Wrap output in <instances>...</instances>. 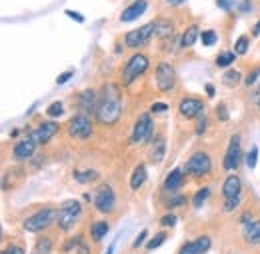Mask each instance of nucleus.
Instances as JSON below:
<instances>
[{"instance_id":"obj_28","label":"nucleus","mask_w":260,"mask_h":254,"mask_svg":"<svg viewBox=\"0 0 260 254\" xmlns=\"http://www.w3.org/2000/svg\"><path fill=\"white\" fill-rule=\"evenodd\" d=\"M200 40H202L204 46H212V44L218 40V34L214 30H204V32H200Z\"/></svg>"},{"instance_id":"obj_18","label":"nucleus","mask_w":260,"mask_h":254,"mask_svg":"<svg viewBox=\"0 0 260 254\" xmlns=\"http://www.w3.org/2000/svg\"><path fill=\"white\" fill-rule=\"evenodd\" d=\"M242 236H244V240H246L248 244L258 246L260 244V220H250L248 224H244Z\"/></svg>"},{"instance_id":"obj_7","label":"nucleus","mask_w":260,"mask_h":254,"mask_svg":"<svg viewBox=\"0 0 260 254\" xmlns=\"http://www.w3.org/2000/svg\"><path fill=\"white\" fill-rule=\"evenodd\" d=\"M184 170H186V174H190V176L208 174V172H210V156H208L206 152H194L190 158L186 160Z\"/></svg>"},{"instance_id":"obj_29","label":"nucleus","mask_w":260,"mask_h":254,"mask_svg":"<svg viewBox=\"0 0 260 254\" xmlns=\"http://www.w3.org/2000/svg\"><path fill=\"white\" fill-rule=\"evenodd\" d=\"M62 112H64V106H62V102H52V104L46 108V114H48L50 118H58Z\"/></svg>"},{"instance_id":"obj_21","label":"nucleus","mask_w":260,"mask_h":254,"mask_svg":"<svg viewBox=\"0 0 260 254\" xmlns=\"http://www.w3.org/2000/svg\"><path fill=\"white\" fill-rule=\"evenodd\" d=\"M198 38H200V28H198L196 24H190L186 30L182 32L180 46H182V48H188V46H192V44H194Z\"/></svg>"},{"instance_id":"obj_51","label":"nucleus","mask_w":260,"mask_h":254,"mask_svg":"<svg viewBox=\"0 0 260 254\" xmlns=\"http://www.w3.org/2000/svg\"><path fill=\"white\" fill-rule=\"evenodd\" d=\"M206 92H208V96H212V94H214V88L208 84V86H206Z\"/></svg>"},{"instance_id":"obj_38","label":"nucleus","mask_w":260,"mask_h":254,"mask_svg":"<svg viewBox=\"0 0 260 254\" xmlns=\"http://www.w3.org/2000/svg\"><path fill=\"white\" fill-rule=\"evenodd\" d=\"M216 116H218V118H220L222 122H226V120H228V108H226V104H222V102H220V104L216 106Z\"/></svg>"},{"instance_id":"obj_6","label":"nucleus","mask_w":260,"mask_h":254,"mask_svg":"<svg viewBox=\"0 0 260 254\" xmlns=\"http://www.w3.org/2000/svg\"><path fill=\"white\" fill-rule=\"evenodd\" d=\"M152 132H154L152 118H150V114H148V112H144V114H140V116H138L136 124H134V128H132L130 142H132V144H142V142H146V140H150V138H152Z\"/></svg>"},{"instance_id":"obj_25","label":"nucleus","mask_w":260,"mask_h":254,"mask_svg":"<svg viewBox=\"0 0 260 254\" xmlns=\"http://www.w3.org/2000/svg\"><path fill=\"white\" fill-rule=\"evenodd\" d=\"M90 232H92V238L94 240H102V236L108 232V223H94L90 226Z\"/></svg>"},{"instance_id":"obj_46","label":"nucleus","mask_w":260,"mask_h":254,"mask_svg":"<svg viewBox=\"0 0 260 254\" xmlns=\"http://www.w3.org/2000/svg\"><path fill=\"white\" fill-rule=\"evenodd\" d=\"M2 254H24V250L20 246H8Z\"/></svg>"},{"instance_id":"obj_20","label":"nucleus","mask_w":260,"mask_h":254,"mask_svg":"<svg viewBox=\"0 0 260 254\" xmlns=\"http://www.w3.org/2000/svg\"><path fill=\"white\" fill-rule=\"evenodd\" d=\"M182 182H184V172L180 168H174L172 172H168V176L164 180V188L166 190H176V188L182 186Z\"/></svg>"},{"instance_id":"obj_5","label":"nucleus","mask_w":260,"mask_h":254,"mask_svg":"<svg viewBox=\"0 0 260 254\" xmlns=\"http://www.w3.org/2000/svg\"><path fill=\"white\" fill-rule=\"evenodd\" d=\"M156 34V22H148L136 30H130L126 36H124V42L128 48H142L144 44L150 42V38Z\"/></svg>"},{"instance_id":"obj_9","label":"nucleus","mask_w":260,"mask_h":254,"mask_svg":"<svg viewBox=\"0 0 260 254\" xmlns=\"http://www.w3.org/2000/svg\"><path fill=\"white\" fill-rule=\"evenodd\" d=\"M68 134L72 138H88L92 134V122L88 120L86 114H76L68 122Z\"/></svg>"},{"instance_id":"obj_27","label":"nucleus","mask_w":260,"mask_h":254,"mask_svg":"<svg viewBox=\"0 0 260 254\" xmlns=\"http://www.w3.org/2000/svg\"><path fill=\"white\" fill-rule=\"evenodd\" d=\"M156 36H160V38L172 36V24L166 22V20H158L156 22Z\"/></svg>"},{"instance_id":"obj_1","label":"nucleus","mask_w":260,"mask_h":254,"mask_svg":"<svg viewBox=\"0 0 260 254\" xmlns=\"http://www.w3.org/2000/svg\"><path fill=\"white\" fill-rule=\"evenodd\" d=\"M122 112V94L120 88L112 82L104 84L98 94V110L96 118L100 124H114L120 118Z\"/></svg>"},{"instance_id":"obj_36","label":"nucleus","mask_w":260,"mask_h":254,"mask_svg":"<svg viewBox=\"0 0 260 254\" xmlns=\"http://www.w3.org/2000/svg\"><path fill=\"white\" fill-rule=\"evenodd\" d=\"M240 204V196H232V198H224V212H232L236 206Z\"/></svg>"},{"instance_id":"obj_22","label":"nucleus","mask_w":260,"mask_h":254,"mask_svg":"<svg viewBox=\"0 0 260 254\" xmlns=\"http://www.w3.org/2000/svg\"><path fill=\"white\" fill-rule=\"evenodd\" d=\"M146 182V168L140 164V166H136L134 168V172H132V178H130V188L132 190H138L142 184Z\"/></svg>"},{"instance_id":"obj_44","label":"nucleus","mask_w":260,"mask_h":254,"mask_svg":"<svg viewBox=\"0 0 260 254\" xmlns=\"http://www.w3.org/2000/svg\"><path fill=\"white\" fill-rule=\"evenodd\" d=\"M66 16H70L72 20H76L78 24H82L84 22V16L80 14V12H74V10H66Z\"/></svg>"},{"instance_id":"obj_8","label":"nucleus","mask_w":260,"mask_h":254,"mask_svg":"<svg viewBox=\"0 0 260 254\" xmlns=\"http://www.w3.org/2000/svg\"><path fill=\"white\" fill-rule=\"evenodd\" d=\"M154 78H156L158 90H162V92L172 90V88H174V80H176V74H174L172 64H168V62L158 64V66H156V72H154Z\"/></svg>"},{"instance_id":"obj_32","label":"nucleus","mask_w":260,"mask_h":254,"mask_svg":"<svg viewBox=\"0 0 260 254\" xmlns=\"http://www.w3.org/2000/svg\"><path fill=\"white\" fill-rule=\"evenodd\" d=\"M234 52H224V54H220L218 58H216V64L220 66V68H224V66H230V64L234 62Z\"/></svg>"},{"instance_id":"obj_33","label":"nucleus","mask_w":260,"mask_h":254,"mask_svg":"<svg viewBox=\"0 0 260 254\" xmlns=\"http://www.w3.org/2000/svg\"><path fill=\"white\" fill-rule=\"evenodd\" d=\"M234 50H236V54H246V50H248V38L246 36H240L236 40V44H234Z\"/></svg>"},{"instance_id":"obj_48","label":"nucleus","mask_w":260,"mask_h":254,"mask_svg":"<svg viewBox=\"0 0 260 254\" xmlns=\"http://www.w3.org/2000/svg\"><path fill=\"white\" fill-rule=\"evenodd\" d=\"M78 254H90V248L86 246V242H80L78 244Z\"/></svg>"},{"instance_id":"obj_12","label":"nucleus","mask_w":260,"mask_h":254,"mask_svg":"<svg viewBox=\"0 0 260 254\" xmlns=\"http://www.w3.org/2000/svg\"><path fill=\"white\" fill-rule=\"evenodd\" d=\"M178 112L182 118H198L202 112H204V102L198 100V98H184L178 106Z\"/></svg>"},{"instance_id":"obj_26","label":"nucleus","mask_w":260,"mask_h":254,"mask_svg":"<svg viewBox=\"0 0 260 254\" xmlns=\"http://www.w3.org/2000/svg\"><path fill=\"white\" fill-rule=\"evenodd\" d=\"M222 82H224L226 86H236V84L240 82V72H238V70H226L224 76H222Z\"/></svg>"},{"instance_id":"obj_39","label":"nucleus","mask_w":260,"mask_h":254,"mask_svg":"<svg viewBox=\"0 0 260 254\" xmlns=\"http://www.w3.org/2000/svg\"><path fill=\"white\" fill-rule=\"evenodd\" d=\"M174 224H176V216L174 214H166V216L160 218V226H164V228H172Z\"/></svg>"},{"instance_id":"obj_2","label":"nucleus","mask_w":260,"mask_h":254,"mask_svg":"<svg viewBox=\"0 0 260 254\" xmlns=\"http://www.w3.org/2000/svg\"><path fill=\"white\" fill-rule=\"evenodd\" d=\"M80 212H82V206L78 200H66L60 204L58 208V216H56V223L60 230H70L74 223L80 218Z\"/></svg>"},{"instance_id":"obj_47","label":"nucleus","mask_w":260,"mask_h":254,"mask_svg":"<svg viewBox=\"0 0 260 254\" xmlns=\"http://www.w3.org/2000/svg\"><path fill=\"white\" fill-rule=\"evenodd\" d=\"M216 4H218V8L228 10V8H230V4H232V0H216Z\"/></svg>"},{"instance_id":"obj_4","label":"nucleus","mask_w":260,"mask_h":254,"mask_svg":"<svg viewBox=\"0 0 260 254\" xmlns=\"http://www.w3.org/2000/svg\"><path fill=\"white\" fill-rule=\"evenodd\" d=\"M148 66H150V62L144 54H134L122 70V84H132L138 76H142L148 70Z\"/></svg>"},{"instance_id":"obj_37","label":"nucleus","mask_w":260,"mask_h":254,"mask_svg":"<svg viewBox=\"0 0 260 254\" xmlns=\"http://www.w3.org/2000/svg\"><path fill=\"white\" fill-rule=\"evenodd\" d=\"M184 202H186V198H184V196H180V194H174V196H170V200L166 202V206L172 210L174 206H178V204H184Z\"/></svg>"},{"instance_id":"obj_43","label":"nucleus","mask_w":260,"mask_h":254,"mask_svg":"<svg viewBox=\"0 0 260 254\" xmlns=\"http://www.w3.org/2000/svg\"><path fill=\"white\" fill-rule=\"evenodd\" d=\"M72 76H74V70H66V72H62V74L56 78V84H64V82H68Z\"/></svg>"},{"instance_id":"obj_30","label":"nucleus","mask_w":260,"mask_h":254,"mask_svg":"<svg viewBox=\"0 0 260 254\" xmlns=\"http://www.w3.org/2000/svg\"><path fill=\"white\" fill-rule=\"evenodd\" d=\"M208 194H210V190H208V188H200V190L196 192L194 198H192V204H194V208H200V206L206 202Z\"/></svg>"},{"instance_id":"obj_54","label":"nucleus","mask_w":260,"mask_h":254,"mask_svg":"<svg viewBox=\"0 0 260 254\" xmlns=\"http://www.w3.org/2000/svg\"><path fill=\"white\" fill-rule=\"evenodd\" d=\"M258 106H260V100H258Z\"/></svg>"},{"instance_id":"obj_52","label":"nucleus","mask_w":260,"mask_h":254,"mask_svg":"<svg viewBox=\"0 0 260 254\" xmlns=\"http://www.w3.org/2000/svg\"><path fill=\"white\" fill-rule=\"evenodd\" d=\"M252 32H254V36H260V22L254 26V30H252Z\"/></svg>"},{"instance_id":"obj_53","label":"nucleus","mask_w":260,"mask_h":254,"mask_svg":"<svg viewBox=\"0 0 260 254\" xmlns=\"http://www.w3.org/2000/svg\"><path fill=\"white\" fill-rule=\"evenodd\" d=\"M112 252H114V242L110 244V248H108V252H106V254H112Z\"/></svg>"},{"instance_id":"obj_31","label":"nucleus","mask_w":260,"mask_h":254,"mask_svg":"<svg viewBox=\"0 0 260 254\" xmlns=\"http://www.w3.org/2000/svg\"><path fill=\"white\" fill-rule=\"evenodd\" d=\"M256 162H258V148H256V146H252V148H250V152L246 154V166L252 170V168L256 166Z\"/></svg>"},{"instance_id":"obj_13","label":"nucleus","mask_w":260,"mask_h":254,"mask_svg":"<svg viewBox=\"0 0 260 254\" xmlns=\"http://www.w3.org/2000/svg\"><path fill=\"white\" fill-rule=\"evenodd\" d=\"M56 132H58V124L56 122H42V124H38V128H34L30 134L36 140V144H46Z\"/></svg>"},{"instance_id":"obj_10","label":"nucleus","mask_w":260,"mask_h":254,"mask_svg":"<svg viewBox=\"0 0 260 254\" xmlns=\"http://www.w3.org/2000/svg\"><path fill=\"white\" fill-rule=\"evenodd\" d=\"M94 204H96V210L102 212V214H108L114 210V204H116V196H114V190L104 184L100 186L96 192V198H94Z\"/></svg>"},{"instance_id":"obj_16","label":"nucleus","mask_w":260,"mask_h":254,"mask_svg":"<svg viewBox=\"0 0 260 254\" xmlns=\"http://www.w3.org/2000/svg\"><path fill=\"white\" fill-rule=\"evenodd\" d=\"M208 248H210V238L208 236H200L192 242H186L178 254H204L208 252Z\"/></svg>"},{"instance_id":"obj_35","label":"nucleus","mask_w":260,"mask_h":254,"mask_svg":"<svg viewBox=\"0 0 260 254\" xmlns=\"http://www.w3.org/2000/svg\"><path fill=\"white\" fill-rule=\"evenodd\" d=\"M50 248H52V240H50V238H40L38 244H36V250L42 254H48Z\"/></svg>"},{"instance_id":"obj_23","label":"nucleus","mask_w":260,"mask_h":254,"mask_svg":"<svg viewBox=\"0 0 260 254\" xmlns=\"http://www.w3.org/2000/svg\"><path fill=\"white\" fill-rule=\"evenodd\" d=\"M164 150H166V140H164V136H158V138L154 140V144H152V150H150L152 162H162Z\"/></svg>"},{"instance_id":"obj_40","label":"nucleus","mask_w":260,"mask_h":254,"mask_svg":"<svg viewBox=\"0 0 260 254\" xmlns=\"http://www.w3.org/2000/svg\"><path fill=\"white\" fill-rule=\"evenodd\" d=\"M260 78V68L256 70H252L248 76H246V86H252V84H256V80Z\"/></svg>"},{"instance_id":"obj_34","label":"nucleus","mask_w":260,"mask_h":254,"mask_svg":"<svg viewBox=\"0 0 260 254\" xmlns=\"http://www.w3.org/2000/svg\"><path fill=\"white\" fill-rule=\"evenodd\" d=\"M164 240H166V232H158L154 238H150V242H148L146 246H148V250H154V248H158V246L162 244Z\"/></svg>"},{"instance_id":"obj_50","label":"nucleus","mask_w":260,"mask_h":254,"mask_svg":"<svg viewBox=\"0 0 260 254\" xmlns=\"http://www.w3.org/2000/svg\"><path fill=\"white\" fill-rule=\"evenodd\" d=\"M166 2H168L170 6H180V4H184L186 0H166Z\"/></svg>"},{"instance_id":"obj_24","label":"nucleus","mask_w":260,"mask_h":254,"mask_svg":"<svg viewBox=\"0 0 260 254\" xmlns=\"http://www.w3.org/2000/svg\"><path fill=\"white\" fill-rule=\"evenodd\" d=\"M74 178L80 182V184H86V182H92V180H96L98 178V172L94 170H74Z\"/></svg>"},{"instance_id":"obj_17","label":"nucleus","mask_w":260,"mask_h":254,"mask_svg":"<svg viewBox=\"0 0 260 254\" xmlns=\"http://www.w3.org/2000/svg\"><path fill=\"white\" fill-rule=\"evenodd\" d=\"M80 110H82V114H96L98 110V98H96V92L94 90H84L82 94H80Z\"/></svg>"},{"instance_id":"obj_45","label":"nucleus","mask_w":260,"mask_h":254,"mask_svg":"<svg viewBox=\"0 0 260 254\" xmlns=\"http://www.w3.org/2000/svg\"><path fill=\"white\" fill-rule=\"evenodd\" d=\"M144 240H146V230H142V232H140V234L134 238L132 246H134V248H138V246H142V242H144Z\"/></svg>"},{"instance_id":"obj_14","label":"nucleus","mask_w":260,"mask_h":254,"mask_svg":"<svg viewBox=\"0 0 260 254\" xmlns=\"http://www.w3.org/2000/svg\"><path fill=\"white\" fill-rule=\"evenodd\" d=\"M34 148H36V140L32 138V134H28L24 140L14 144V158L28 160L34 154Z\"/></svg>"},{"instance_id":"obj_3","label":"nucleus","mask_w":260,"mask_h":254,"mask_svg":"<svg viewBox=\"0 0 260 254\" xmlns=\"http://www.w3.org/2000/svg\"><path fill=\"white\" fill-rule=\"evenodd\" d=\"M56 216H58V210H54V208H42L36 214H32L30 218L24 220V230H28V232L46 230L50 224L56 220Z\"/></svg>"},{"instance_id":"obj_49","label":"nucleus","mask_w":260,"mask_h":254,"mask_svg":"<svg viewBox=\"0 0 260 254\" xmlns=\"http://www.w3.org/2000/svg\"><path fill=\"white\" fill-rule=\"evenodd\" d=\"M250 220H252V216H250L248 212H246V214H242V218H240V223H242V226H244V224H248Z\"/></svg>"},{"instance_id":"obj_41","label":"nucleus","mask_w":260,"mask_h":254,"mask_svg":"<svg viewBox=\"0 0 260 254\" xmlns=\"http://www.w3.org/2000/svg\"><path fill=\"white\" fill-rule=\"evenodd\" d=\"M168 110V104H164V102H154L152 106H150V112L152 114H158V112H166Z\"/></svg>"},{"instance_id":"obj_42","label":"nucleus","mask_w":260,"mask_h":254,"mask_svg":"<svg viewBox=\"0 0 260 254\" xmlns=\"http://www.w3.org/2000/svg\"><path fill=\"white\" fill-rule=\"evenodd\" d=\"M206 130V116H204V112L198 116V122H196V134H202Z\"/></svg>"},{"instance_id":"obj_19","label":"nucleus","mask_w":260,"mask_h":254,"mask_svg":"<svg viewBox=\"0 0 260 254\" xmlns=\"http://www.w3.org/2000/svg\"><path fill=\"white\" fill-rule=\"evenodd\" d=\"M240 190H242V182L236 174H230L226 176L224 184H222V194L224 198H232V196H240Z\"/></svg>"},{"instance_id":"obj_15","label":"nucleus","mask_w":260,"mask_h":254,"mask_svg":"<svg viewBox=\"0 0 260 254\" xmlns=\"http://www.w3.org/2000/svg\"><path fill=\"white\" fill-rule=\"evenodd\" d=\"M146 6H148L146 0H134L130 6H126V8L122 10L120 20H122V22H132V20H136L138 16H142V14L146 12Z\"/></svg>"},{"instance_id":"obj_11","label":"nucleus","mask_w":260,"mask_h":254,"mask_svg":"<svg viewBox=\"0 0 260 254\" xmlns=\"http://www.w3.org/2000/svg\"><path fill=\"white\" fill-rule=\"evenodd\" d=\"M242 158V148H240V136H232L228 142V150L224 154V170H234Z\"/></svg>"}]
</instances>
